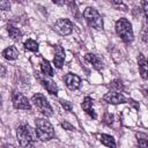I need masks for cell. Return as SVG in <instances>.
<instances>
[{"instance_id": "7402d4cb", "label": "cell", "mask_w": 148, "mask_h": 148, "mask_svg": "<svg viewBox=\"0 0 148 148\" xmlns=\"http://www.w3.org/2000/svg\"><path fill=\"white\" fill-rule=\"evenodd\" d=\"M60 103H61V105H62V108L66 110V111H72L73 110V105H72V103L71 102H68V101H64V99H61L60 101Z\"/></svg>"}, {"instance_id": "e0dca14e", "label": "cell", "mask_w": 148, "mask_h": 148, "mask_svg": "<svg viewBox=\"0 0 148 148\" xmlns=\"http://www.w3.org/2000/svg\"><path fill=\"white\" fill-rule=\"evenodd\" d=\"M40 71L42 73L45 75V76H49L51 77L53 75V69H52V66L50 65V62L46 60V59H42V62H40Z\"/></svg>"}, {"instance_id": "ba28073f", "label": "cell", "mask_w": 148, "mask_h": 148, "mask_svg": "<svg viewBox=\"0 0 148 148\" xmlns=\"http://www.w3.org/2000/svg\"><path fill=\"white\" fill-rule=\"evenodd\" d=\"M103 101L109 103V104H123L126 103L127 99L125 98V96L120 92H114V91H110L108 94H105L103 96Z\"/></svg>"}, {"instance_id": "7c38bea8", "label": "cell", "mask_w": 148, "mask_h": 148, "mask_svg": "<svg viewBox=\"0 0 148 148\" xmlns=\"http://www.w3.org/2000/svg\"><path fill=\"white\" fill-rule=\"evenodd\" d=\"M39 80H40L43 87H44L50 94H52V95H57V92H58V87H57V84L54 83V81H53L51 77L44 75V76L39 77Z\"/></svg>"}, {"instance_id": "603a6c76", "label": "cell", "mask_w": 148, "mask_h": 148, "mask_svg": "<svg viewBox=\"0 0 148 148\" xmlns=\"http://www.w3.org/2000/svg\"><path fill=\"white\" fill-rule=\"evenodd\" d=\"M60 125H61L62 128H65V130H67V131H74V126H73L72 124H69L68 121H66V120H65V121H61Z\"/></svg>"}, {"instance_id": "4316f807", "label": "cell", "mask_w": 148, "mask_h": 148, "mask_svg": "<svg viewBox=\"0 0 148 148\" xmlns=\"http://www.w3.org/2000/svg\"><path fill=\"white\" fill-rule=\"evenodd\" d=\"M2 148H15L14 146H12V145H9V143H6V145H3L2 146Z\"/></svg>"}, {"instance_id": "9c48e42d", "label": "cell", "mask_w": 148, "mask_h": 148, "mask_svg": "<svg viewBox=\"0 0 148 148\" xmlns=\"http://www.w3.org/2000/svg\"><path fill=\"white\" fill-rule=\"evenodd\" d=\"M65 83L67 86L68 89L71 90H76L79 89L80 84H81V79L80 76H77L76 74H73V73H68L66 74L65 76Z\"/></svg>"}, {"instance_id": "4fadbf2b", "label": "cell", "mask_w": 148, "mask_h": 148, "mask_svg": "<svg viewBox=\"0 0 148 148\" xmlns=\"http://www.w3.org/2000/svg\"><path fill=\"white\" fill-rule=\"evenodd\" d=\"M81 106H82V109H83L92 119H96V118H97V114H96V112H95L94 109H92V99H91V97L87 96V97L83 99Z\"/></svg>"}, {"instance_id": "9a60e30c", "label": "cell", "mask_w": 148, "mask_h": 148, "mask_svg": "<svg viewBox=\"0 0 148 148\" xmlns=\"http://www.w3.org/2000/svg\"><path fill=\"white\" fill-rule=\"evenodd\" d=\"M2 56L7 60H15L18 58V52H17L15 46H9L2 51Z\"/></svg>"}, {"instance_id": "d6986e66", "label": "cell", "mask_w": 148, "mask_h": 148, "mask_svg": "<svg viewBox=\"0 0 148 148\" xmlns=\"http://www.w3.org/2000/svg\"><path fill=\"white\" fill-rule=\"evenodd\" d=\"M24 49L28 51H31V52H37L38 51V43L30 38V39L24 42Z\"/></svg>"}, {"instance_id": "7a4b0ae2", "label": "cell", "mask_w": 148, "mask_h": 148, "mask_svg": "<svg viewBox=\"0 0 148 148\" xmlns=\"http://www.w3.org/2000/svg\"><path fill=\"white\" fill-rule=\"evenodd\" d=\"M35 125H36V128H35L36 136L40 141H49L54 138V130L52 124L49 120L44 118H37L35 121Z\"/></svg>"}, {"instance_id": "d4e9b609", "label": "cell", "mask_w": 148, "mask_h": 148, "mask_svg": "<svg viewBox=\"0 0 148 148\" xmlns=\"http://www.w3.org/2000/svg\"><path fill=\"white\" fill-rule=\"evenodd\" d=\"M104 123H106V124H111V123H112V116H111L110 113H106V114H105Z\"/></svg>"}, {"instance_id": "5b68a950", "label": "cell", "mask_w": 148, "mask_h": 148, "mask_svg": "<svg viewBox=\"0 0 148 148\" xmlns=\"http://www.w3.org/2000/svg\"><path fill=\"white\" fill-rule=\"evenodd\" d=\"M31 103L35 105V108L45 117H51L53 114V110L49 101L43 94H36L31 98Z\"/></svg>"}, {"instance_id": "83f0119b", "label": "cell", "mask_w": 148, "mask_h": 148, "mask_svg": "<svg viewBox=\"0 0 148 148\" xmlns=\"http://www.w3.org/2000/svg\"><path fill=\"white\" fill-rule=\"evenodd\" d=\"M1 102H2V98H1V95H0V106H1Z\"/></svg>"}, {"instance_id": "52a82bcc", "label": "cell", "mask_w": 148, "mask_h": 148, "mask_svg": "<svg viewBox=\"0 0 148 148\" xmlns=\"http://www.w3.org/2000/svg\"><path fill=\"white\" fill-rule=\"evenodd\" d=\"M58 34L62 35V36H67L69 34H72L73 31V24L67 18H60L54 23V28H53Z\"/></svg>"}, {"instance_id": "8992f818", "label": "cell", "mask_w": 148, "mask_h": 148, "mask_svg": "<svg viewBox=\"0 0 148 148\" xmlns=\"http://www.w3.org/2000/svg\"><path fill=\"white\" fill-rule=\"evenodd\" d=\"M12 101H13V106L17 110H31V104L28 101V98L18 91L13 92Z\"/></svg>"}, {"instance_id": "277c9868", "label": "cell", "mask_w": 148, "mask_h": 148, "mask_svg": "<svg viewBox=\"0 0 148 148\" xmlns=\"http://www.w3.org/2000/svg\"><path fill=\"white\" fill-rule=\"evenodd\" d=\"M83 17L86 20V22L88 23V25L95 30H102L104 27V22L102 16L99 15V13L92 8V7H87L83 10Z\"/></svg>"}, {"instance_id": "6da1fadb", "label": "cell", "mask_w": 148, "mask_h": 148, "mask_svg": "<svg viewBox=\"0 0 148 148\" xmlns=\"http://www.w3.org/2000/svg\"><path fill=\"white\" fill-rule=\"evenodd\" d=\"M16 135L18 143L22 148H34L36 142V133L28 124H22L16 130Z\"/></svg>"}, {"instance_id": "ffe728a7", "label": "cell", "mask_w": 148, "mask_h": 148, "mask_svg": "<svg viewBox=\"0 0 148 148\" xmlns=\"http://www.w3.org/2000/svg\"><path fill=\"white\" fill-rule=\"evenodd\" d=\"M110 88H111L112 90H114V92H119L120 90L124 89L123 83H121L120 80H113V81H111V82H110Z\"/></svg>"}, {"instance_id": "44dd1931", "label": "cell", "mask_w": 148, "mask_h": 148, "mask_svg": "<svg viewBox=\"0 0 148 148\" xmlns=\"http://www.w3.org/2000/svg\"><path fill=\"white\" fill-rule=\"evenodd\" d=\"M139 148H148V143H147V135L142 134V138L139 136Z\"/></svg>"}, {"instance_id": "ac0fdd59", "label": "cell", "mask_w": 148, "mask_h": 148, "mask_svg": "<svg viewBox=\"0 0 148 148\" xmlns=\"http://www.w3.org/2000/svg\"><path fill=\"white\" fill-rule=\"evenodd\" d=\"M7 31H8V34H9V37L12 38V39H14V40H20L21 39V37H22V31L18 29V28H16V27H14V25H8L7 27Z\"/></svg>"}, {"instance_id": "cb8c5ba5", "label": "cell", "mask_w": 148, "mask_h": 148, "mask_svg": "<svg viewBox=\"0 0 148 148\" xmlns=\"http://www.w3.org/2000/svg\"><path fill=\"white\" fill-rule=\"evenodd\" d=\"M0 9L9 10L10 9V2L9 1H0Z\"/></svg>"}, {"instance_id": "f1b7e54d", "label": "cell", "mask_w": 148, "mask_h": 148, "mask_svg": "<svg viewBox=\"0 0 148 148\" xmlns=\"http://www.w3.org/2000/svg\"><path fill=\"white\" fill-rule=\"evenodd\" d=\"M135 148H138V147H135Z\"/></svg>"}, {"instance_id": "484cf974", "label": "cell", "mask_w": 148, "mask_h": 148, "mask_svg": "<svg viewBox=\"0 0 148 148\" xmlns=\"http://www.w3.org/2000/svg\"><path fill=\"white\" fill-rule=\"evenodd\" d=\"M5 74H6V68L2 65H0V76H5Z\"/></svg>"}, {"instance_id": "3957f363", "label": "cell", "mask_w": 148, "mask_h": 148, "mask_svg": "<svg viewBox=\"0 0 148 148\" xmlns=\"http://www.w3.org/2000/svg\"><path fill=\"white\" fill-rule=\"evenodd\" d=\"M116 32L125 43H131L134 39L132 24L125 17H121L116 22Z\"/></svg>"}, {"instance_id": "2e32d148", "label": "cell", "mask_w": 148, "mask_h": 148, "mask_svg": "<svg viewBox=\"0 0 148 148\" xmlns=\"http://www.w3.org/2000/svg\"><path fill=\"white\" fill-rule=\"evenodd\" d=\"M99 141H101L104 146H106V147H109V148H116L114 138L111 136V135H109V134H101V135H99Z\"/></svg>"}, {"instance_id": "30bf717a", "label": "cell", "mask_w": 148, "mask_h": 148, "mask_svg": "<svg viewBox=\"0 0 148 148\" xmlns=\"http://www.w3.org/2000/svg\"><path fill=\"white\" fill-rule=\"evenodd\" d=\"M65 50L60 45L54 46V58H53V64L57 68H61L64 62H65Z\"/></svg>"}, {"instance_id": "8fae6325", "label": "cell", "mask_w": 148, "mask_h": 148, "mask_svg": "<svg viewBox=\"0 0 148 148\" xmlns=\"http://www.w3.org/2000/svg\"><path fill=\"white\" fill-rule=\"evenodd\" d=\"M84 60H86L87 62H89L96 71H101V69H103V67H104L103 61H102L101 58H99L98 56H96V54L87 53V54L84 56Z\"/></svg>"}, {"instance_id": "5bb4252c", "label": "cell", "mask_w": 148, "mask_h": 148, "mask_svg": "<svg viewBox=\"0 0 148 148\" xmlns=\"http://www.w3.org/2000/svg\"><path fill=\"white\" fill-rule=\"evenodd\" d=\"M138 64H139V71L141 74V77L143 80H147V60L142 53L139 54L138 58Z\"/></svg>"}]
</instances>
